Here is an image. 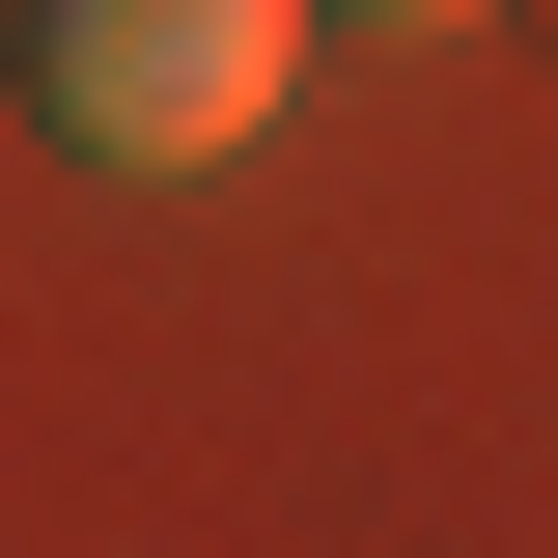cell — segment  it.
Masks as SVG:
<instances>
[{
    "mask_svg": "<svg viewBox=\"0 0 558 558\" xmlns=\"http://www.w3.org/2000/svg\"><path fill=\"white\" fill-rule=\"evenodd\" d=\"M307 28H475V0H307Z\"/></svg>",
    "mask_w": 558,
    "mask_h": 558,
    "instance_id": "2",
    "label": "cell"
},
{
    "mask_svg": "<svg viewBox=\"0 0 558 558\" xmlns=\"http://www.w3.org/2000/svg\"><path fill=\"white\" fill-rule=\"evenodd\" d=\"M0 57H28V112L84 168H223L307 84V0H0Z\"/></svg>",
    "mask_w": 558,
    "mask_h": 558,
    "instance_id": "1",
    "label": "cell"
}]
</instances>
